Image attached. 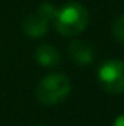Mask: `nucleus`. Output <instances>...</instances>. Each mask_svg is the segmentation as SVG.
I'll use <instances>...</instances> for the list:
<instances>
[{"instance_id":"f257e3e1","label":"nucleus","mask_w":124,"mask_h":126,"mask_svg":"<svg viewBox=\"0 0 124 126\" xmlns=\"http://www.w3.org/2000/svg\"><path fill=\"white\" fill-rule=\"evenodd\" d=\"M54 24L57 31L64 37H74L82 31H85L89 15L88 10L79 3H69L57 10L54 16Z\"/></svg>"},{"instance_id":"f03ea898","label":"nucleus","mask_w":124,"mask_h":126,"mask_svg":"<svg viewBox=\"0 0 124 126\" xmlns=\"http://www.w3.org/2000/svg\"><path fill=\"white\" fill-rule=\"evenodd\" d=\"M72 85L67 76L63 73H51L42 78L37 87V97L42 104L54 106L63 101L70 94Z\"/></svg>"},{"instance_id":"7ed1b4c3","label":"nucleus","mask_w":124,"mask_h":126,"mask_svg":"<svg viewBox=\"0 0 124 126\" xmlns=\"http://www.w3.org/2000/svg\"><path fill=\"white\" fill-rule=\"evenodd\" d=\"M99 82L102 88L110 94H120L124 91V62L108 60L98 72Z\"/></svg>"},{"instance_id":"20e7f679","label":"nucleus","mask_w":124,"mask_h":126,"mask_svg":"<svg viewBox=\"0 0 124 126\" xmlns=\"http://www.w3.org/2000/svg\"><path fill=\"white\" fill-rule=\"evenodd\" d=\"M69 54L70 57L77 62L79 64H89L95 57V50L93 47L86 41H73L69 47Z\"/></svg>"},{"instance_id":"39448f33","label":"nucleus","mask_w":124,"mask_h":126,"mask_svg":"<svg viewBox=\"0 0 124 126\" xmlns=\"http://www.w3.org/2000/svg\"><path fill=\"white\" fill-rule=\"evenodd\" d=\"M24 31L29 37H42L45 32L48 31V21L42 18L39 13L31 15L25 19L24 22Z\"/></svg>"},{"instance_id":"423d86ee","label":"nucleus","mask_w":124,"mask_h":126,"mask_svg":"<svg viewBox=\"0 0 124 126\" xmlns=\"http://www.w3.org/2000/svg\"><path fill=\"white\" fill-rule=\"evenodd\" d=\"M35 57H37V62L42 66H54L60 62V54L57 48L50 44L39 46L35 51Z\"/></svg>"},{"instance_id":"0eeeda50","label":"nucleus","mask_w":124,"mask_h":126,"mask_svg":"<svg viewBox=\"0 0 124 126\" xmlns=\"http://www.w3.org/2000/svg\"><path fill=\"white\" fill-rule=\"evenodd\" d=\"M38 13H39L42 18H45L47 21H51V19H54V16H56L57 9H56L51 3H42V4L39 6V9H38Z\"/></svg>"},{"instance_id":"6e6552de","label":"nucleus","mask_w":124,"mask_h":126,"mask_svg":"<svg viewBox=\"0 0 124 126\" xmlns=\"http://www.w3.org/2000/svg\"><path fill=\"white\" fill-rule=\"evenodd\" d=\"M112 35L118 41L124 43V13L114 22V25H112Z\"/></svg>"},{"instance_id":"1a4fd4ad","label":"nucleus","mask_w":124,"mask_h":126,"mask_svg":"<svg viewBox=\"0 0 124 126\" xmlns=\"http://www.w3.org/2000/svg\"><path fill=\"white\" fill-rule=\"evenodd\" d=\"M114 126H124V113H123V114H120V116L115 119Z\"/></svg>"}]
</instances>
